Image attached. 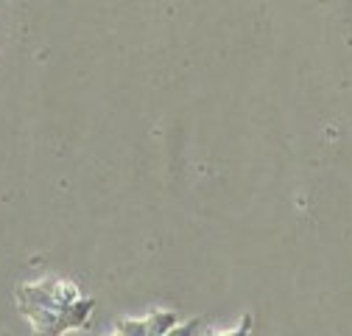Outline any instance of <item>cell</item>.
<instances>
[{"instance_id": "obj_4", "label": "cell", "mask_w": 352, "mask_h": 336, "mask_svg": "<svg viewBox=\"0 0 352 336\" xmlns=\"http://www.w3.org/2000/svg\"><path fill=\"white\" fill-rule=\"evenodd\" d=\"M207 336H252V314H246L232 330H221V333H207Z\"/></svg>"}, {"instance_id": "obj_5", "label": "cell", "mask_w": 352, "mask_h": 336, "mask_svg": "<svg viewBox=\"0 0 352 336\" xmlns=\"http://www.w3.org/2000/svg\"><path fill=\"white\" fill-rule=\"evenodd\" d=\"M199 325H201V319L196 317V319H188V322H179L173 330H168L165 336H196V330H199Z\"/></svg>"}, {"instance_id": "obj_3", "label": "cell", "mask_w": 352, "mask_h": 336, "mask_svg": "<svg viewBox=\"0 0 352 336\" xmlns=\"http://www.w3.org/2000/svg\"><path fill=\"white\" fill-rule=\"evenodd\" d=\"M112 336H148V319H118Z\"/></svg>"}, {"instance_id": "obj_1", "label": "cell", "mask_w": 352, "mask_h": 336, "mask_svg": "<svg viewBox=\"0 0 352 336\" xmlns=\"http://www.w3.org/2000/svg\"><path fill=\"white\" fill-rule=\"evenodd\" d=\"M14 297H17V308L28 317V314H36V311H62V308H70L73 303L81 300V291L70 280L45 277L39 283H23L14 291Z\"/></svg>"}, {"instance_id": "obj_2", "label": "cell", "mask_w": 352, "mask_h": 336, "mask_svg": "<svg viewBox=\"0 0 352 336\" xmlns=\"http://www.w3.org/2000/svg\"><path fill=\"white\" fill-rule=\"evenodd\" d=\"M96 308V300L81 297L78 303H73L70 308L62 311H36L28 314V322L34 325V336H65L67 330L76 328H87Z\"/></svg>"}]
</instances>
